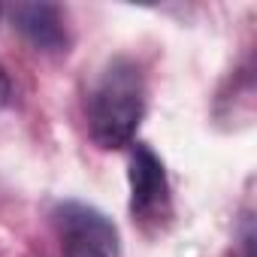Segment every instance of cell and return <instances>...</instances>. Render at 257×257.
<instances>
[{"label": "cell", "instance_id": "1", "mask_svg": "<svg viewBox=\"0 0 257 257\" xmlns=\"http://www.w3.org/2000/svg\"><path fill=\"white\" fill-rule=\"evenodd\" d=\"M146 106L143 73L134 61H112L91 94V137L100 149H121L134 140Z\"/></svg>", "mask_w": 257, "mask_h": 257}, {"label": "cell", "instance_id": "2", "mask_svg": "<svg viewBox=\"0 0 257 257\" xmlns=\"http://www.w3.org/2000/svg\"><path fill=\"white\" fill-rule=\"evenodd\" d=\"M64 257H118V233L109 218L85 203H64L58 209Z\"/></svg>", "mask_w": 257, "mask_h": 257}, {"label": "cell", "instance_id": "3", "mask_svg": "<svg viewBox=\"0 0 257 257\" xmlns=\"http://www.w3.org/2000/svg\"><path fill=\"white\" fill-rule=\"evenodd\" d=\"M167 206L164 164L149 146H137L131 158V209L137 218H155Z\"/></svg>", "mask_w": 257, "mask_h": 257}, {"label": "cell", "instance_id": "4", "mask_svg": "<svg viewBox=\"0 0 257 257\" xmlns=\"http://www.w3.org/2000/svg\"><path fill=\"white\" fill-rule=\"evenodd\" d=\"M13 22L43 52H61L67 46L64 13L52 4H16Z\"/></svg>", "mask_w": 257, "mask_h": 257}, {"label": "cell", "instance_id": "5", "mask_svg": "<svg viewBox=\"0 0 257 257\" xmlns=\"http://www.w3.org/2000/svg\"><path fill=\"white\" fill-rule=\"evenodd\" d=\"M10 94H13V85H10V76L0 70V106H7V100H10Z\"/></svg>", "mask_w": 257, "mask_h": 257}]
</instances>
